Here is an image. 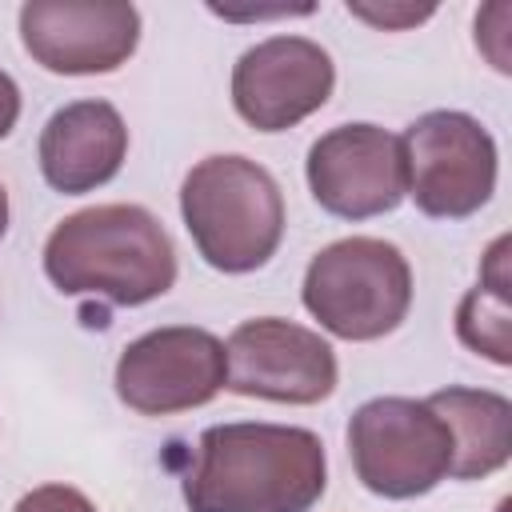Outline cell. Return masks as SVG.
<instances>
[{
    "instance_id": "d6986e66",
    "label": "cell",
    "mask_w": 512,
    "mask_h": 512,
    "mask_svg": "<svg viewBox=\"0 0 512 512\" xmlns=\"http://www.w3.org/2000/svg\"><path fill=\"white\" fill-rule=\"evenodd\" d=\"M8 232V188L0 184V236Z\"/></svg>"
},
{
    "instance_id": "e0dca14e",
    "label": "cell",
    "mask_w": 512,
    "mask_h": 512,
    "mask_svg": "<svg viewBox=\"0 0 512 512\" xmlns=\"http://www.w3.org/2000/svg\"><path fill=\"white\" fill-rule=\"evenodd\" d=\"M16 120H20V88H16V80L0 68V140L16 128Z\"/></svg>"
},
{
    "instance_id": "9a60e30c",
    "label": "cell",
    "mask_w": 512,
    "mask_h": 512,
    "mask_svg": "<svg viewBox=\"0 0 512 512\" xmlns=\"http://www.w3.org/2000/svg\"><path fill=\"white\" fill-rule=\"evenodd\" d=\"M432 12H436L432 4L416 8V4H360V0H348V16H356V20L372 24V28H384V32H400V28H412V24L428 20Z\"/></svg>"
},
{
    "instance_id": "7a4b0ae2",
    "label": "cell",
    "mask_w": 512,
    "mask_h": 512,
    "mask_svg": "<svg viewBox=\"0 0 512 512\" xmlns=\"http://www.w3.org/2000/svg\"><path fill=\"white\" fill-rule=\"evenodd\" d=\"M44 272L64 296H104L120 308H136L172 288L176 248L148 208L96 204L52 228Z\"/></svg>"
},
{
    "instance_id": "2e32d148",
    "label": "cell",
    "mask_w": 512,
    "mask_h": 512,
    "mask_svg": "<svg viewBox=\"0 0 512 512\" xmlns=\"http://www.w3.org/2000/svg\"><path fill=\"white\" fill-rule=\"evenodd\" d=\"M12 512H96V504L68 484H40L16 500Z\"/></svg>"
},
{
    "instance_id": "5b68a950",
    "label": "cell",
    "mask_w": 512,
    "mask_h": 512,
    "mask_svg": "<svg viewBox=\"0 0 512 512\" xmlns=\"http://www.w3.org/2000/svg\"><path fill=\"white\" fill-rule=\"evenodd\" d=\"M348 456L368 492L412 500L452 472V436L428 400L376 396L348 420Z\"/></svg>"
},
{
    "instance_id": "5bb4252c",
    "label": "cell",
    "mask_w": 512,
    "mask_h": 512,
    "mask_svg": "<svg viewBox=\"0 0 512 512\" xmlns=\"http://www.w3.org/2000/svg\"><path fill=\"white\" fill-rule=\"evenodd\" d=\"M508 236H500L484 256L480 284L456 308V336L476 356L492 364H512V308H508V268H504Z\"/></svg>"
},
{
    "instance_id": "52a82bcc",
    "label": "cell",
    "mask_w": 512,
    "mask_h": 512,
    "mask_svg": "<svg viewBox=\"0 0 512 512\" xmlns=\"http://www.w3.org/2000/svg\"><path fill=\"white\" fill-rule=\"evenodd\" d=\"M228 380L224 344L208 328L172 324L136 336L116 360V396L140 416L208 404Z\"/></svg>"
},
{
    "instance_id": "277c9868",
    "label": "cell",
    "mask_w": 512,
    "mask_h": 512,
    "mask_svg": "<svg viewBox=\"0 0 512 512\" xmlns=\"http://www.w3.org/2000/svg\"><path fill=\"white\" fill-rule=\"evenodd\" d=\"M304 308L340 340H380L412 304V268L380 236H344L320 248L304 272Z\"/></svg>"
},
{
    "instance_id": "30bf717a",
    "label": "cell",
    "mask_w": 512,
    "mask_h": 512,
    "mask_svg": "<svg viewBox=\"0 0 512 512\" xmlns=\"http://www.w3.org/2000/svg\"><path fill=\"white\" fill-rule=\"evenodd\" d=\"M308 188L340 220L392 212L408 196L400 136L376 124H340L308 148Z\"/></svg>"
},
{
    "instance_id": "8fae6325",
    "label": "cell",
    "mask_w": 512,
    "mask_h": 512,
    "mask_svg": "<svg viewBox=\"0 0 512 512\" xmlns=\"http://www.w3.org/2000/svg\"><path fill=\"white\" fill-rule=\"evenodd\" d=\"M332 56L308 36H268L232 68V104L256 132H284L332 96Z\"/></svg>"
},
{
    "instance_id": "6da1fadb",
    "label": "cell",
    "mask_w": 512,
    "mask_h": 512,
    "mask_svg": "<svg viewBox=\"0 0 512 512\" xmlns=\"http://www.w3.org/2000/svg\"><path fill=\"white\" fill-rule=\"evenodd\" d=\"M328 484L324 444L292 424H216L184 476L188 512H308Z\"/></svg>"
},
{
    "instance_id": "4fadbf2b",
    "label": "cell",
    "mask_w": 512,
    "mask_h": 512,
    "mask_svg": "<svg viewBox=\"0 0 512 512\" xmlns=\"http://www.w3.org/2000/svg\"><path fill=\"white\" fill-rule=\"evenodd\" d=\"M428 408L444 420L452 436L456 480H480L508 464L512 456V400L488 388H440Z\"/></svg>"
},
{
    "instance_id": "7c38bea8",
    "label": "cell",
    "mask_w": 512,
    "mask_h": 512,
    "mask_svg": "<svg viewBox=\"0 0 512 512\" xmlns=\"http://www.w3.org/2000/svg\"><path fill=\"white\" fill-rule=\"evenodd\" d=\"M124 156L128 128L108 100L64 104L40 132V172L64 196H80L108 184L120 172Z\"/></svg>"
},
{
    "instance_id": "9c48e42d",
    "label": "cell",
    "mask_w": 512,
    "mask_h": 512,
    "mask_svg": "<svg viewBox=\"0 0 512 512\" xmlns=\"http://www.w3.org/2000/svg\"><path fill=\"white\" fill-rule=\"evenodd\" d=\"M20 40L48 72H116L140 44V12L116 0H28L20 8Z\"/></svg>"
},
{
    "instance_id": "3957f363",
    "label": "cell",
    "mask_w": 512,
    "mask_h": 512,
    "mask_svg": "<svg viewBox=\"0 0 512 512\" xmlns=\"http://www.w3.org/2000/svg\"><path fill=\"white\" fill-rule=\"evenodd\" d=\"M180 216L216 272H252L284 236V196L272 172L248 156H208L180 188Z\"/></svg>"
},
{
    "instance_id": "ac0fdd59",
    "label": "cell",
    "mask_w": 512,
    "mask_h": 512,
    "mask_svg": "<svg viewBox=\"0 0 512 512\" xmlns=\"http://www.w3.org/2000/svg\"><path fill=\"white\" fill-rule=\"evenodd\" d=\"M212 12H216V16H224V20H268V16H308L312 8H256V12H224V8H216V4H212Z\"/></svg>"
},
{
    "instance_id": "8992f818",
    "label": "cell",
    "mask_w": 512,
    "mask_h": 512,
    "mask_svg": "<svg viewBox=\"0 0 512 512\" xmlns=\"http://www.w3.org/2000/svg\"><path fill=\"white\" fill-rule=\"evenodd\" d=\"M408 196L424 216L460 220L480 212L496 188V140L468 112H424L400 136Z\"/></svg>"
},
{
    "instance_id": "ba28073f",
    "label": "cell",
    "mask_w": 512,
    "mask_h": 512,
    "mask_svg": "<svg viewBox=\"0 0 512 512\" xmlns=\"http://www.w3.org/2000/svg\"><path fill=\"white\" fill-rule=\"evenodd\" d=\"M228 380L236 396L276 400V404H320L336 388V352L332 344L292 320L256 316L232 328L228 344Z\"/></svg>"
}]
</instances>
